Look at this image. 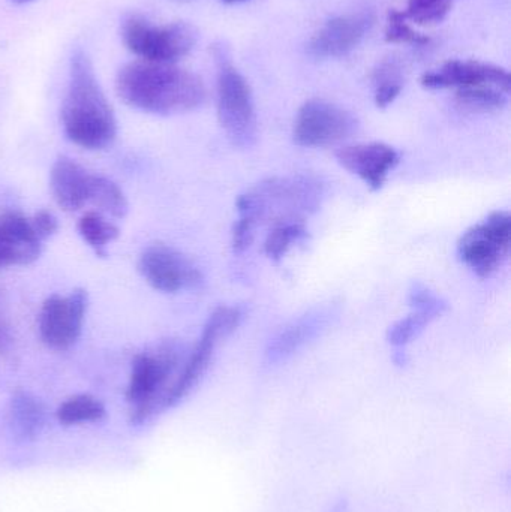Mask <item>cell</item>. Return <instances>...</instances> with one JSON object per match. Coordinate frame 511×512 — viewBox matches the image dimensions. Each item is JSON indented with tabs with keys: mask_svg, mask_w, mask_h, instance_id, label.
I'll return each mask as SVG.
<instances>
[{
	"mask_svg": "<svg viewBox=\"0 0 511 512\" xmlns=\"http://www.w3.org/2000/svg\"><path fill=\"white\" fill-rule=\"evenodd\" d=\"M123 44L144 62L176 65L198 42L197 27L188 21L155 24L140 14H129L120 26Z\"/></svg>",
	"mask_w": 511,
	"mask_h": 512,
	"instance_id": "5b68a950",
	"label": "cell"
},
{
	"mask_svg": "<svg viewBox=\"0 0 511 512\" xmlns=\"http://www.w3.org/2000/svg\"><path fill=\"white\" fill-rule=\"evenodd\" d=\"M33 231L39 239L44 240L48 237L53 236L59 228V222H57L56 216L48 210H39L32 219H30Z\"/></svg>",
	"mask_w": 511,
	"mask_h": 512,
	"instance_id": "f546056e",
	"label": "cell"
},
{
	"mask_svg": "<svg viewBox=\"0 0 511 512\" xmlns=\"http://www.w3.org/2000/svg\"><path fill=\"white\" fill-rule=\"evenodd\" d=\"M104 415V405L89 394L71 397L57 409V420L65 426L95 423V421L102 420Z\"/></svg>",
	"mask_w": 511,
	"mask_h": 512,
	"instance_id": "603a6c76",
	"label": "cell"
},
{
	"mask_svg": "<svg viewBox=\"0 0 511 512\" xmlns=\"http://www.w3.org/2000/svg\"><path fill=\"white\" fill-rule=\"evenodd\" d=\"M336 159L341 167L359 177L372 191H380L401 156L389 144L363 143L342 147L336 152Z\"/></svg>",
	"mask_w": 511,
	"mask_h": 512,
	"instance_id": "5bb4252c",
	"label": "cell"
},
{
	"mask_svg": "<svg viewBox=\"0 0 511 512\" xmlns=\"http://www.w3.org/2000/svg\"><path fill=\"white\" fill-rule=\"evenodd\" d=\"M242 319L243 310L237 306H219L210 313L197 346L165 397V408L177 405L194 390L195 385L209 369L219 343L236 331Z\"/></svg>",
	"mask_w": 511,
	"mask_h": 512,
	"instance_id": "52a82bcc",
	"label": "cell"
},
{
	"mask_svg": "<svg viewBox=\"0 0 511 512\" xmlns=\"http://www.w3.org/2000/svg\"><path fill=\"white\" fill-rule=\"evenodd\" d=\"M389 44H411V45H428L431 38L422 33L416 32L408 23L404 12L392 9L389 12V20H387L386 35H384Z\"/></svg>",
	"mask_w": 511,
	"mask_h": 512,
	"instance_id": "4316f807",
	"label": "cell"
},
{
	"mask_svg": "<svg viewBox=\"0 0 511 512\" xmlns=\"http://www.w3.org/2000/svg\"><path fill=\"white\" fill-rule=\"evenodd\" d=\"M12 2H17V3H29V2H33V0H12Z\"/></svg>",
	"mask_w": 511,
	"mask_h": 512,
	"instance_id": "1f68e13d",
	"label": "cell"
},
{
	"mask_svg": "<svg viewBox=\"0 0 511 512\" xmlns=\"http://www.w3.org/2000/svg\"><path fill=\"white\" fill-rule=\"evenodd\" d=\"M179 363V351L173 345L156 352L137 355L132 363L126 399L132 405V421L143 423L158 409L165 408L171 375Z\"/></svg>",
	"mask_w": 511,
	"mask_h": 512,
	"instance_id": "8992f818",
	"label": "cell"
},
{
	"mask_svg": "<svg viewBox=\"0 0 511 512\" xmlns=\"http://www.w3.org/2000/svg\"><path fill=\"white\" fill-rule=\"evenodd\" d=\"M12 429L23 438H35L44 426V408L32 394L18 391L11 400Z\"/></svg>",
	"mask_w": 511,
	"mask_h": 512,
	"instance_id": "d6986e66",
	"label": "cell"
},
{
	"mask_svg": "<svg viewBox=\"0 0 511 512\" xmlns=\"http://www.w3.org/2000/svg\"><path fill=\"white\" fill-rule=\"evenodd\" d=\"M89 203L113 218L122 219L128 213V200L125 194L119 185L107 177L93 174Z\"/></svg>",
	"mask_w": 511,
	"mask_h": 512,
	"instance_id": "7402d4cb",
	"label": "cell"
},
{
	"mask_svg": "<svg viewBox=\"0 0 511 512\" xmlns=\"http://www.w3.org/2000/svg\"><path fill=\"white\" fill-rule=\"evenodd\" d=\"M509 93L498 87L476 86L456 89V104L473 113H492L503 110L507 105Z\"/></svg>",
	"mask_w": 511,
	"mask_h": 512,
	"instance_id": "44dd1931",
	"label": "cell"
},
{
	"mask_svg": "<svg viewBox=\"0 0 511 512\" xmlns=\"http://www.w3.org/2000/svg\"><path fill=\"white\" fill-rule=\"evenodd\" d=\"M511 246V216L494 212L465 231L458 243L462 262L479 277H489L506 262Z\"/></svg>",
	"mask_w": 511,
	"mask_h": 512,
	"instance_id": "ba28073f",
	"label": "cell"
},
{
	"mask_svg": "<svg viewBox=\"0 0 511 512\" xmlns=\"http://www.w3.org/2000/svg\"><path fill=\"white\" fill-rule=\"evenodd\" d=\"M456 0H408L404 15L420 26H431L446 20Z\"/></svg>",
	"mask_w": 511,
	"mask_h": 512,
	"instance_id": "d4e9b609",
	"label": "cell"
},
{
	"mask_svg": "<svg viewBox=\"0 0 511 512\" xmlns=\"http://www.w3.org/2000/svg\"><path fill=\"white\" fill-rule=\"evenodd\" d=\"M42 240L20 213L0 215V268L29 265L41 255Z\"/></svg>",
	"mask_w": 511,
	"mask_h": 512,
	"instance_id": "9a60e30c",
	"label": "cell"
},
{
	"mask_svg": "<svg viewBox=\"0 0 511 512\" xmlns=\"http://www.w3.org/2000/svg\"><path fill=\"white\" fill-rule=\"evenodd\" d=\"M410 304L413 309L425 310L434 316L443 315L447 310V303L443 298L438 297L431 289L426 288L422 283H414L410 289Z\"/></svg>",
	"mask_w": 511,
	"mask_h": 512,
	"instance_id": "83f0119b",
	"label": "cell"
},
{
	"mask_svg": "<svg viewBox=\"0 0 511 512\" xmlns=\"http://www.w3.org/2000/svg\"><path fill=\"white\" fill-rule=\"evenodd\" d=\"M138 270L153 289L165 294L194 289L203 282L197 265L165 243L147 246L138 259Z\"/></svg>",
	"mask_w": 511,
	"mask_h": 512,
	"instance_id": "8fae6325",
	"label": "cell"
},
{
	"mask_svg": "<svg viewBox=\"0 0 511 512\" xmlns=\"http://www.w3.org/2000/svg\"><path fill=\"white\" fill-rule=\"evenodd\" d=\"M89 297L84 289L69 295L54 294L42 304L39 312V336L48 348L66 351L75 345L83 330Z\"/></svg>",
	"mask_w": 511,
	"mask_h": 512,
	"instance_id": "30bf717a",
	"label": "cell"
},
{
	"mask_svg": "<svg viewBox=\"0 0 511 512\" xmlns=\"http://www.w3.org/2000/svg\"><path fill=\"white\" fill-rule=\"evenodd\" d=\"M323 313L317 315H308L305 318L291 324L290 327L285 328L272 343H270L269 355L272 360H281V358L288 357L294 354L300 346L305 345L311 337L317 334L321 325L324 324Z\"/></svg>",
	"mask_w": 511,
	"mask_h": 512,
	"instance_id": "e0dca14e",
	"label": "cell"
},
{
	"mask_svg": "<svg viewBox=\"0 0 511 512\" xmlns=\"http://www.w3.org/2000/svg\"><path fill=\"white\" fill-rule=\"evenodd\" d=\"M437 316L432 313L425 312V310L413 309V313L407 316V318L401 319L390 327L389 334H387V340L390 345L393 346H405L416 339L426 325L431 324Z\"/></svg>",
	"mask_w": 511,
	"mask_h": 512,
	"instance_id": "484cf974",
	"label": "cell"
},
{
	"mask_svg": "<svg viewBox=\"0 0 511 512\" xmlns=\"http://www.w3.org/2000/svg\"><path fill=\"white\" fill-rule=\"evenodd\" d=\"M221 2L225 3V5H237V3H243L246 0H221Z\"/></svg>",
	"mask_w": 511,
	"mask_h": 512,
	"instance_id": "4dcf8cb0",
	"label": "cell"
},
{
	"mask_svg": "<svg viewBox=\"0 0 511 512\" xmlns=\"http://www.w3.org/2000/svg\"><path fill=\"white\" fill-rule=\"evenodd\" d=\"M93 174L68 156H60L50 173L54 201L65 212H77L89 203Z\"/></svg>",
	"mask_w": 511,
	"mask_h": 512,
	"instance_id": "2e32d148",
	"label": "cell"
},
{
	"mask_svg": "<svg viewBox=\"0 0 511 512\" xmlns=\"http://www.w3.org/2000/svg\"><path fill=\"white\" fill-rule=\"evenodd\" d=\"M116 92L129 107L156 116L189 113L207 99L206 86L194 72L144 60L126 63L119 69Z\"/></svg>",
	"mask_w": 511,
	"mask_h": 512,
	"instance_id": "6da1fadb",
	"label": "cell"
},
{
	"mask_svg": "<svg viewBox=\"0 0 511 512\" xmlns=\"http://www.w3.org/2000/svg\"><path fill=\"white\" fill-rule=\"evenodd\" d=\"M372 26L374 17L366 12L330 18L312 36L308 53L320 60L341 59L362 44Z\"/></svg>",
	"mask_w": 511,
	"mask_h": 512,
	"instance_id": "7c38bea8",
	"label": "cell"
},
{
	"mask_svg": "<svg viewBox=\"0 0 511 512\" xmlns=\"http://www.w3.org/2000/svg\"><path fill=\"white\" fill-rule=\"evenodd\" d=\"M255 230L257 225L251 219L239 216L236 224H234L233 231H231V246L236 254H242L254 242Z\"/></svg>",
	"mask_w": 511,
	"mask_h": 512,
	"instance_id": "f1b7e54d",
	"label": "cell"
},
{
	"mask_svg": "<svg viewBox=\"0 0 511 512\" xmlns=\"http://www.w3.org/2000/svg\"><path fill=\"white\" fill-rule=\"evenodd\" d=\"M426 89H464V87L492 86L510 93L511 80L507 69L479 60H450L438 71L426 72L422 77Z\"/></svg>",
	"mask_w": 511,
	"mask_h": 512,
	"instance_id": "4fadbf2b",
	"label": "cell"
},
{
	"mask_svg": "<svg viewBox=\"0 0 511 512\" xmlns=\"http://www.w3.org/2000/svg\"><path fill=\"white\" fill-rule=\"evenodd\" d=\"M78 233L101 258L107 256V246L120 236L119 228L98 212H87L81 216Z\"/></svg>",
	"mask_w": 511,
	"mask_h": 512,
	"instance_id": "ffe728a7",
	"label": "cell"
},
{
	"mask_svg": "<svg viewBox=\"0 0 511 512\" xmlns=\"http://www.w3.org/2000/svg\"><path fill=\"white\" fill-rule=\"evenodd\" d=\"M308 236L305 224L291 222V224L273 225L264 242V252L272 261H281L287 252L300 240Z\"/></svg>",
	"mask_w": 511,
	"mask_h": 512,
	"instance_id": "cb8c5ba5",
	"label": "cell"
},
{
	"mask_svg": "<svg viewBox=\"0 0 511 512\" xmlns=\"http://www.w3.org/2000/svg\"><path fill=\"white\" fill-rule=\"evenodd\" d=\"M62 125L66 137L86 150H102L117 135V120L84 48L69 57L68 87L62 105Z\"/></svg>",
	"mask_w": 511,
	"mask_h": 512,
	"instance_id": "7a4b0ae2",
	"label": "cell"
},
{
	"mask_svg": "<svg viewBox=\"0 0 511 512\" xmlns=\"http://www.w3.org/2000/svg\"><path fill=\"white\" fill-rule=\"evenodd\" d=\"M323 195V183L314 177H273L239 195L236 207L239 216L257 227L261 222L305 224V216L320 207Z\"/></svg>",
	"mask_w": 511,
	"mask_h": 512,
	"instance_id": "3957f363",
	"label": "cell"
},
{
	"mask_svg": "<svg viewBox=\"0 0 511 512\" xmlns=\"http://www.w3.org/2000/svg\"><path fill=\"white\" fill-rule=\"evenodd\" d=\"M374 99L378 108H387L401 95L405 84V68L401 60L389 57L378 63L374 75Z\"/></svg>",
	"mask_w": 511,
	"mask_h": 512,
	"instance_id": "ac0fdd59",
	"label": "cell"
},
{
	"mask_svg": "<svg viewBox=\"0 0 511 512\" xmlns=\"http://www.w3.org/2000/svg\"><path fill=\"white\" fill-rule=\"evenodd\" d=\"M213 60L218 68L216 98L221 128L237 149L248 150L257 143L258 122L254 96L246 78L231 62L224 44L212 47Z\"/></svg>",
	"mask_w": 511,
	"mask_h": 512,
	"instance_id": "277c9868",
	"label": "cell"
},
{
	"mask_svg": "<svg viewBox=\"0 0 511 512\" xmlns=\"http://www.w3.org/2000/svg\"><path fill=\"white\" fill-rule=\"evenodd\" d=\"M359 128L356 117L324 99L306 101L294 120L293 140L297 146L324 149L353 137Z\"/></svg>",
	"mask_w": 511,
	"mask_h": 512,
	"instance_id": "9c48e42d",
	"label": "cell"
},
{
	"mask_svg": "<svg viewBox=\"0 0 511 512\" xmlns=\"http://www.w3.org/2000/svg\"><path fill=\"white\" fill-rule=\"evenodd\" d=\"M174 2H189V0H174Z\"/></svg>",
	"mask_w": 511,
	"mask_h": 512,
	"instance_id": "d6a6232c",
	"label": "cell"
}]
</instances>
